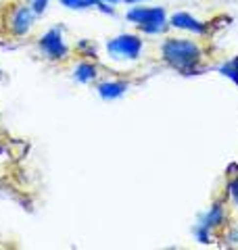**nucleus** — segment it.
<instances>
[{"label": "nucleus", "instance_id": "0eeeda50", "mask_svg": "<svg viewBox=\"0 0 238 250\" xmlns=\"http://www.w3.org/2000/svg\"><path fill=\"white\" fill-rule=\"evenodd\" d=\"M125 88H128V85L121 83V82H115V83H102V85H100V94H102L105 98H117L121 92H125Z\"/></svg>", "mask_w": 238, "mask_h": 250}, {"label": "nucleus", "instance_id": "f8f14e48", "mask_svg": "<svg viewBox=\"0 0 238 250\" xmlns=\"http://www.w3.org/2000/svg\"><path fill=\"white\" fill-rule=\"evenodd\" d=\"M128 2H136V0H128Z\"/></svg>", "mask_w": 238, "mask_h": 250}, {"label": "nucleus", "instance_id": "f03ea898", "mask_svg": "<svg viewBox=\"0 0 238 250\" xmlns=\"http://www.w3.org/2000/svg\"><path fill=\"white\" fill-rule=\"evenodd\" d=\"M163 59L167 65L178 69L182 73H190L203 61V46L192 40H180V38H169L161 46Z\"/></svg>", "mask_w": 238, "mask_h": 250}, {"label": "nucleus", "instance_id": "39448f33", "mask_svg": "<svg viewBox=\"0 0 238 250\" xmlns=\"http://www.w3.org/2000/svg\"><path fill=\"white\" fill-rule=\"evenodd\" d=\"M171 25L173 27H180V29H190V31H196V34H205V27L201 21L192 19L188 13H178L171 17Z\"/></svg>", "mask_w": 238, "mask_h": 250}, {"label": "nucleus", "instance_id": "1a4fd4ad", "mask_svg": "<svg viewBox=\"0 0 238 250\" xmlns=\"http://www.w3.org/2000/svg\"><path fill=\"white\" fill-rule=\"evenodd\" d=\"M61 2H65L67 6H73V9H84V6L92 4L94 0H61Z\"/></svg>", "mask_w": 238, "mask_h": 250}, {"label": "nucleus", "instance_id": "f257e3e1", "mask_svg": "<svg viewBox=\"0 0 238 250\" xmlns=\"http://www.w3.org/2000/svg\"><path fill=\"white\" fill-rule=\"evenodd\" d=\"M36 11L23 0H6L0 4V38L4 40H21L29 34L34 25Z\"/></svg>", "mask_w": 238, "mask_h": 250}, {"label": "nucleus", "instance_id": "423d86ee", "mask_svg": "<svg viewBox=\"0 0 238 250\" xmlns=\"http://www.w3.org/2000/svg\"><path fill=\"white\" fill-rule=\"evenodd\" d=\"M42 46L46 48V52L50 54L52 59H61L63 54H65L67 50H65V46H63V42H61V38H59V34L57 31H50L48 36L42 40Z\"/></svg>", "mask_w": 238, "mask_h": 250}, {"label": "nucleus", "instance_id": "7ed1b4c3", "mask_svg": "<svg viewBox=\"0 0 238 250\" xmlns=\"http://www.w3.org/2000/svg\"><path fill=\"white\" fill-rule=\"evenodd\" d=\"M128 19L138 23L140 29L155 34V31H161L165 25V11L157 9V6L155 9H134L128 13Z\"/></svg>", "mask_w": 238, "mask_h": 250}, {"label": "nucleus", "instance_id": "6e6552de", "mask_svg": "<svg viewBox=\"0 0 238 250\" xmlns=\"http://www.w3.org/2000/svg\"><path fill=\"white\" fill-rule=\"evenodd\" d=\"M94 67L92 65H82L77 69V80H82V82H90L92 77H94Z\"/></svg>", "mask_w": 238, "mask_h": 250}, {"label": "nucleus", "instance_id": "9b49d317", "mask_svg": "<svg viewBox=\"0 0 238 250\" xmlns=\"http://www.w3.org/2000/svg\"><path fill=\"white\" fill-rule=\"evenodd\" d=\"M94 2H98V0H94ZM109 2H117V0H109Z\"/></svg>", "mask_w": 238, "mask_h": 250}, {"label": "nucleus", "instance_id": "20e7f679", "mask_svg": "<svg viewBox=\"0 0 238 250\" xmlns=\"http://www.w3.org/2000/svg\"><path fill=\"white\" fill-rule=\"evenodd\" d=\"M142 48V40L138 36H119L109 42V52L117 59H136Z\"/></svg>", "mask_w": 238, "mask_h": 250}, {"label": "nucleus", "instance_id": "9d476101", "mask_svg": "<svg viewBox=\"0 0 238 250\" xmlns=\"http://www.w3.org/2000/svg\"><path fill=\"white\" fill-rule=\"evenodd\" d=\"M228 192H230V196L234 198V202L238 205V177H234L232 182L228 184Z\"/></svg>", "mask_w": 238, "mask_h": 250}]
</instances>
